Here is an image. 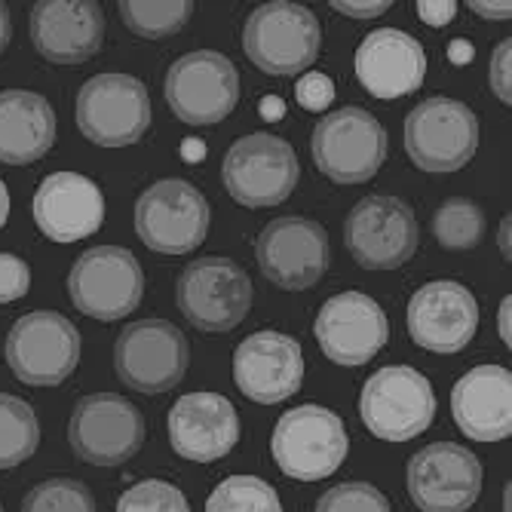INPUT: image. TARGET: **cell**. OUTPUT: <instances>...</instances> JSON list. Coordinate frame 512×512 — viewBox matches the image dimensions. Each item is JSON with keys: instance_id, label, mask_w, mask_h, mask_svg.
I'll use <instances>...</instances> for the list:
<instances>
[{"instance_id": "7bdbcfd3", "label": "cell", "mask_w": 512, "mask_h": 512, "mask_svg": "<svg viewBox=\"0 0 512 512\" xmlns=\"http://www.w3.org/2000/svg\"><path fill=\"white\" fill-rule=\"evenodd\" d=\"M283 111H286V105L279 102L276 96H267L261 102V117H267V120H279V117H283Z\"/></svg>"}, {"instance_id": "ac0fdd59", "label": "cell", "mask_w": 512, "mask_h": 512, "mask_svg": "<svg viewBox=\"0 0 512 512\" xmlns=\"http://www.w3.org/2000/svg\"><path fill=\"white\" fill-rule=\"evenodd\" d=\"M313 335L335 365H365L390 341V322L384 307L362 292H344L322 304Z\"/></svg>"}, {"instance_id": "52a82bcc", "label": "cell", "mask_w": 512, "mask_h": 512, "mask_svg": "<svg viewBox=\"0 0 512 512\" xmlns=\"http://www.w3.org/2000/svg\"><path fill=\"white\" fill-rule=\"evenodd\" d=\"M212 209L191 181L163 178L135 203V234L151 252L188 255L209 234Z\"/></svg>"}, {"instance_id": "e0dca14e", "label": "cell", "mask_w": 512, "mask_h": 512, "mask_svg": "<svg viewBox=\"0 0 512 512\" xmlns=\"http://www.w3.org/2000/svg\"><path fill=\"white\" fill-rule=\"evenodd\" d=\"M482 460L463 445L436 442L408 460L405 485L421 512H467L482 494Z\"/></svg>"}, {"instance_id": "9c48e42d", "label": "cell", "mask_w": 512, "mask_h": 512, "mask_svg": "<svg viewBox=\"0 0 512 512\" xmlns=\"http://www.w3.org/2000/svg\"><path fill=\"white\" fill-rule=\"evenodd\" d=\"M77 126L99 148H129L151 126L148 86L129 74H96L77 92Z\"/></svg>"}, {"instance_id": "f546056e", "label": "cell", "mask_w": 512, "mask_h": 512, "mask_svg": "<svg viewBox=\"0 0 512 512\" xmlns=\"http://www.w3.org/2000/svg\"><path fill=\"white\" fill-rule=\"evenodd\" d=\"M206 512H283L279 494L258 476H230L206 500Z\"/></svg>"}, {"instance_id": "7c38bea8", "label": "cell", "mask_w": 512, "mask_h": 512, "mask_svg": "<svg viewBox=\"0 0 512 512\" xmlns=\"http://www.w3.org/2000/svg\"><path fill=\"white\" fill-rule=\"evenodd\" d=\"M166 102L188 126L221 123L240 102L237 65L215 50H197L172 62L166 74Z\"/></svg>"}, {"instance_id": "277c9868", "label": "cell", "mask_w": 512, "mask_h": 512, "mask_svg": "<svg viewBox=\"0 0 512 512\" xmlns=\"http://www.w3.org/2000/svg\"><path fill=\"white\" fill-rule=\"evenodd\" d=\"M316 169L335 184H362L387 160V129L365 108H338L325 114L310 138Z\"/></svg>"}, {"instance_id": "2e32d148", "label": "cell", "mask_w": 512, "mask_h": 512, "mask_svg": "<svg viewBox=\"0 0 512 512\" xmlns=\"http://www.w3.org/2000/svg\"><path fill=\"white\" fill-rule=\"evenodd\" d=\"M261 273L286 292L313 289L329 270L332 246L319 221L286 215L270 221L255 246Z\"/></svg>"}, {"instance_id": "ab89813d", "label": "cell", "mask_w": 512, "mask_h": 512, "mask_svg": "<svg viewBox=\"0 0 512 512\" xmlns=\"http://www.w3.org/2000/svg\"><path fill=\"white\" fill-rule=\"evenodd\" d=\"M448 56H451L454 65H467L476 56V50H473V43H467V40H451L448 43Z\"/></svg>"}, {"instance_id": "f1b7e54d", "label": "cell", "mask_w": 512, "mask_h": 512, "mask_svg": "<svg viewBox=\"0 0 512 512\" xmlns=\"http://www.w3.org/2000/svg\"><path fill=\"white\" fill-rule=\"evenodd\" d=\"M433 237L442 249L467 252L476 249L485 237V212L473 200H445L433 215Z\"/></svg>"}, {"instance_id": "7402d4cb", "label": "cell", "mask_w": 512, "mask_h": 512, "mask_svg": "<svg viewBox=\"0 0 512 512\" xmlns=\"http://www.w3.org/2000/svg\"><path fill=\"white\" fill-rule=\"evenodd\" d=\"M34 221L53 243L86 240L105 221V197L99 184L80 172H53L34 191Z\"/></svg>"}, {"instance_id": "d590c367", "label": "cell", "mask_w": 512, "mask_h": 512, "mask_svg": "<svg viewBox=\"0 0 512 512\" xmlns=\"http://www.w3.org/2000/svg\"><path fill=\"white\" fill-rule=\"evenodd\" d=\"M491 89H494V96L503 102V105H512V40H500L497 43V50L491 56Z\"/></svg>"}, {"instance_id": "cb8c5ba5", "label": "cell", "mask_w": 512, "mask_h": 512, "mask_svg": "<svg viewBox=\"0 0 512 512\" xmlns=\"http://www.w3.org/2000/svg\"><path fill=\"white\" fill-rule=\"evenodd\" d=\"M356 77L375 99L411 96L424 86V46L399 28L371 31L356 50Z\"/></svg>"}, {"instance_id": "f35d334b", "label": "cell", "mask_w": 512, "mask_h": 512, "mask_svg": "<svg viewBox=\"0 0 512 512\" xmlns=\"http://www.w3.org/2000/svg\"><path fill=\"white\" fill-rule=\"evenodd\" d=\"M470 10L482 19H509L512 16V4H479V0H473Z\"/></svg>"}, {"instance_id": "836d02e7", "label": "cell", "mask_w": 512, "mask_h": 512, "mask_svg": "<svg viewBox=\"0 0 512 512\" xmlns=\"http://www.w3.org/2000/svg\"><path fill=\"white\" fill-rule=\"evenodd\" d=\"M31 289V267L10 252H0V304H13Z\"/></svg>"}, {"instance_id": "8fae6325", "label": "cell", "mask_w": 512, "mask_h": 512, "mask_svg": "<svg viewBox=\"0 0 512 512\" xmlns=\"http://www.w3.org/2000/svg\"><path fill=\"white\" fill-rule=\"evenodd\" d=\"M68 295L83 316L102 322L123 319L142 304V264L123 246H96L74 261L68 273Z\"/></svg>"}, {"instance_id": "d6986e66", "label": "cell", "mask_w": 512, "mask_h": 512, "mask_svg": "<svg viewBox=\"0 0 512 512\" xmlns=\"http://www.w3.org/2000/svg\"><path fill=\"white\" fill-rule=\"evenodd\" d=\"M408 335L417 347L433 353H460L479 329V301L451 279H436L417 289L408 301Z\"/></svg>"}, {"instance_id": "7a4b0ae2", "label": "cell", "mask_w": 512, "mask_h": 512, "mask_svg": "<svg viewBox=\"0 0 512 512\" xmlns=\"http://www.w3.org/2000/svg\"><path fill=\"white\" fill-rule=\"evenodd\" d=\"M319 19L289 0L261 4L243 28V50L255 68L270 77L304 74L319 56Z\"/></svg>"}, {"instance_id": "ffe728a7", "label": "cell", "mask_w": 512, "mask_h": 512, "mask_svg": "<svg viewBox=\"0 0 512 512\" xmlns=\"http://www.w3.org/2000/svg\"><path fill=\"white\" fill-rule=\"evenodd\" d=\"M105 13L96 0H40L31 10V43L53 65H80L102 50Z\"/></svg>"}, {"instance_id": "bcb514c9", "label": "cell", "mask_w": 512, "mask_h": 512, "mask_svg": "<svg viewBox=\"0 0 512 512\" xmlns=\"http://www.w3.org/2000/svg\"><path fill=\"white\" fill-rule=\"evenodd\" d=\"M509 224H512V221H509V215H506V218L500 221V249H503L506 258H509Z\"/></svg>"}, {"instance_id": "4dcf8cb0", "label": "cell", "mask_w": 512, "mask_h": 512, "mask_svg": "<svg viewBox=\"0 0 512 512\" xmlns=\"http://www.w3.org/2000/svg\"><path fill=\"white\" fill-rule=\"evenodd\" d=\"M22 512H96V497L83 482L56 476L25 494Z\"/></svg>"}, {"instance_id": "603a6c76", "label": "cell", "mask_w": 512, "mask_h": 512, "mask_svg": "<svg viewBox=\"0 0 512 512\" xmlns=\"http://www.w3.org/2000/svg\"><path fill=\"white\" fill-rule=\"evenodd\" d=\"M169 442L184 460H221L240 442V414L221 393H188L169 411Z\"/></svg>"}, {"instance_id": "9a60e30c", "label": "cell", "mask_w": 512, "mask_h": 512, "mask_svg": "<svg viewBox=\"0 0 512 512\" xmlns=\"http://www.w3.org/2000/svg\"><path fill=\"white\" fill-rule=\"evenodd\" d=\"M344 243L359 267L396 270L417 249L414 209L399 197L368 194L347 215Z\"/></svg>"}, {"instance_id": "d6a6232c", "label": "cell", "mask_w": 512, "mask_h": 512, "mask_svg": "<svg viewBox=\"0 0 512 512\" xmlns=\"http://www.w3.org/2000/svg\"><path fill=\"white\" fill-rule=\"evenodd\" d=\"M316 512H393L390 500L368 482H344L316 500Z\"/></svg>"}, {"instance_id": "ee69618b", "label": "cell", "mask_w": 512, "mask_h": 512, "mask_svg": "<svg viewBox=\"0 0 512 512\" xmlns=\"http://www.w3.org/2000/svg\"><path fill=\"white\" fill-rule=\"evenodd\" d=\"M509 310H512V298L506 295L503 304H500V338L506 341V347H509V341H512V335H509Z\"/></svg>"}, {"instance_id": "60d3db41", "label": "cell", "mask_w": 512, "mask_h": 512, "mask_svg": "<svg viewBox=\"0 0 512 512\" xmlns=\"http://www.w3.org/2000/svg\"><path fill=\"white\" fill-rule=\"evenodd\" d=\"M10 40H13V16H10L7 4H0V56H4Z\"/></svg>"}, {"instance_id": "b9f144b4", "label": "cell", "mask_w": 512, "mask_h": 512, "mask_svg": "<svg viewBox=\"0 0 512 512\" xmlns=\"http://www.w3.org/2000/svg\"><path fill=\"white\" fill-rule=\"evenodd\" d=\"M203 154H206V145L200 142V138H188V142L181 145V157H184V160H191V163H200Z\"/></svg>"}, {"instance_id": "1f68e13d", "label": "cell", "mask_w": 512, "mask_h": 512, "mask_svg": "<svg viewBox=\"0 0 512 512\" xmlns=\"http://www.w3.org/2000/svg\"><path fill=\"white\" fill-rule=\"evenodd\" d=\"M117 512H191V503L172 482L145 479L123 491V497L117 500Z\"/></svg>"}, {"instance_id": "5b68a950", "label": "cell", "mask_w": 512, "mask_h": 512, "mask_svg": "<svg viewBox=\"0 0 512 512\" xmlns=\"http://www.w3.org/2000/svg\"><path fill=\"white\" fill-rule=\"evenodd\" d=\"M301 175L298 157L286 138L273 132H255L230 145L221 163L227 194L240 206L261 209L286 203Z\"/></svg>"}, {"instance_id": "30bf717a", "label": "cell", "mask_w": 512, "mask_h": 512, "mask_svg": "<svg viewBox=\"0 0 512 512\" xmlns=\"http://www.w3.org/2000/svg\"><path fill=\"white\" fill-rule=\"evenodd\" d=\"M175 301L200 332H230L252 307V279L230 258H197L181 270Z\"/></svg>"}, {"instance_id": "3957f363", "label": "cell", "mask_w": 512, "mask_h": 512, "mask_svg": "<svg viewBox=\"0 0 512 512\" xmlns=\"http://www.w3.org/2000/svg\"><path fill=\"white\" fill-rule=\"evenodd\" d=\"M362 424L384 442H408L430 430L436 417L433 384L417 368L387 365L375 371L359 399Z\"/></svg>"}, {"instance_id": "4316f807", "label": "cell", "mask_w": 512, "mask_h": 512, "mask_svg": "<svg viewBox=\"0 0 512 512\" xmlns=\"http://www.w3.org/2000/svg\"><path fill=\"white\" fill-rule=\"evenodd\" d=\"M40 445V421L34 408L10 393H0V470L25 463Z\"/></svg>"}, {"instance_id": "83f0119b", "label": "cell", "mask_w": 512, "mask_h": 512, "mask_svg": "<svg viewBox=\"0 0 512 512\" xmlns=\"http://www.w3.org/2000/svg\"><path fill=\"white\" fill-rule=\"evenodd\" d=\"M120 19L138 37H169L178 34L194 16L191 0H166V4H151V0H120Z\"/></svg>"}, {"instance_id": "8d00e7d4", "label": "cell", "mask_w": 512, "mask_h": 512, "mask_svg": "<svg viewBox=\"0 0 512 512\" xmlns=\"http://www.w3.org/2000/svg\"><path fill=\"white\" fill-rule=\"evenodd\" d=\"M393 4L390 0H368V4H353V0H335L332 10L341 13V16H350V19H375V16H384Z\"/></svg>"}, {"instance_id": "d4e9b609", "label": "cell", "mask_w": 512, "mask_h": 512, "mask_svg": "<svg viewBox=\"0 0 512 512\" xmlns=\"http://www.w3.org/2000/svg\"><path fill=\"white\" fill-rule=\"evenodd\" d=\"M451 414L473 442H500L512 433V371L479 365L451 390Z\"/></svg>"}, {"instance_id": "74e56055", "label": "cell", "mask_w": 512, "mask_h": 512, "mask_svg": "<svg viewBox=\"0 0 512 512\" xmlns=\"http://www.w3.org/2000/svg\"><path fill=\"white\" fill-rule=\"evenodd\" d=\"M457 13V4H448V0H442V4H430V0H421L417 4V16H421L427 25H448Z\"/></svg>"}, {"instance_id": "7dc6e473", "label": "cell", "mask_w": 512, "mask_h": 512, "mask_svg": "<svg viewBox=\"0 0 512 512\" xmlns=\"http://www.w3.org/2000/svg\"><path fill=\"white\" fill-rule=\"evenodd\" d=\"M0 512H4V506H0Z\"/></svg>"}, {"instance_id": "e575fe53", "label": "cell", "mask_w": 512, "mask_h": 512, "mask_svg": "<svg viewBox=\"0 0 512 512\" xmlns=\"http://www.w3.org/2000/svg\"><path fill=\"white\" fill-rule=\"evenodd\" d=\"M295 99L301 108L307 111H325L335 102V83L329 74L322 71H310L295 83Z\"/></svg>"}, {"instance_id": "5bb4252c", "label": "cell", "mask_w": 512, "mask_h": 512, "mask_svg": "<svg viewBox=\"0 0 512 512\" xmlns=\"http://www.w3.org/2000/svg\"><path fill=\"white\" fill-rule=\"evenodd\" d=\"M191 362L188 338L166 319H142L126 325L114 347L117 375L138 393H166L181 384Z\"/></svg>"}, {"instance_id": "f6af8a7d", "label": "cell", "mask_w": 512, "mask_h": 512, "mask_svg": "<svg viewBox=\"0 0 512 512\" xmlns=\"http://www.w3.org/2000/svg\"><path fill=\"white\" fill-rule=\"evenodd\" d=\"M7 218H10V191H7V184L0 181V227L7 224Z\"/></svg>"}, {"instance_id": "484cf974", "label": "cell", "mask_w": 512, "mask_h": 512, "mask_svg": "<svg viewBox=\"0 0 512 512\" xmlns=\"http://www.w3.org/2000/svg\"><path fill=\"white\" fill-rule=\"evenodd\" d=\"M56 142V111L31 89L0 92V163L28 166L50 154Z\"/></svg>"}, {"instance_id": "ba28073f", "label": "cell", "mask_w": 512, "mask_h": 512, "mask_svg": "<svg viewBox=\"0 0 512 512\" xmlns=\"http://www.w3.org/2000/svg\"><path fill=\"white\" fill-rule=\"evenodd\" d=\"M80 332L56 310H34L16 319L7 335V362L28 387H59L80 362Z\"/></svg>"}, {"instance_id": "6da1fadb", "label": "cell", "mask_w": 512, "mask_h": 512, "mask_svg": "<svg viewBox=\"0 0 512 512\" xmlns=\"http://www.w3.org/2000/svg\"><path fill=\"white\" fill-rule=\"evenodd\" d=\"M344 421L325 405H298L276 421L270 451L276 467L295 482L329 479L347 457Z\"/></svg>"}, {"instance_id": "44dd1931", "label": "cell", "mask_w": 512, "mask_h": 512, "mask_svg": "<svg viewBox=\"0 0 512 512\" xmlns=\"http://www.w3.org/2000/svg\"><path fill=\"white\" fill-rule=\"evenodd\" d=\"M234 381L246 399L276 405L301 390L304 353L283 332H255L234 353Z\"/></svg>"}, {"instance_id": "8992f818", "label": "cell", "mask_w": 512, "mask_h": 512, "mask_svg": "<svg viewBox=\"0 0 512 512\" xmlns=\"http://www.w3.org/2000/svg\"><path fill=\"white\" fill-rule=\"evenodd\" d=\"M405 151L424 172H457L479 151V117L457 99L433 96L408 114Z\"/></svg>"}, {"instance_id": "4fadbf2b", "label": "cell", "mask_w": 512, "mask_h": 512, "mask_svg": "<svg viewBox=\"0 0 512 512\" xmlns=\"http://www.w3.org/2000/svg\"><path fill=\"white\" fill-rule=\"evenodd\" d=\"M68 442L83 463L120 467L145 445V417L123 396H86L71 411Z\"/></svg>"}]
</instances>
